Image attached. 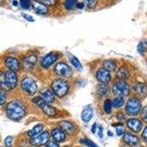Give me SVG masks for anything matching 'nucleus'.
Returning <instances> with one entry per match:
<instances>
[{"label": "nucleus", "instance_id": "f257e3e1", "mask_svg": "<svg viewBox=\"0 0 147 147\" xmlns=\"http://www.w3.org/2000/svg\"><path fill=\"white\" fill-rule=\"evenodd\" d=\"M6 113L10 119L14 121H18L22 119L25 115V108L20 102L13 101L6 107Z\"/></svg>", "mask_w": 147, "mask_h": 147}, {"label": "nucleus", "instance_id": "f03ea898", "mask_svg": "<svg viewBox=\"0 0 147 147\" xmlns=\"http://www.w3.org/2000/svg\"><path fill=\"white\" fill-rule=\"evenodd\" d=\"M52 88L55 94L58 97H63L68 93L69 90V84L68 82L58 79L55 80L52 84Z\"/></svg>", "mask_w": 147, "mask_h": 147}, {"label": "nucleus", "instance_id": "7ed1b4c3", "mask_svg": "<svg viewBox=\"0 0 147 147\" xmlns=\"http://www.w3.org/2000/svg\"><path fill=\"white\" fill-rule=\"evenodd\" d=\"M32 102L35 104H36L38 106L43 112L46 114V115H49V116H55L57 114V111L55 110V107H52L49 105V103L46 102L42 97L37 96L32 99Z\"/></svg>", "mask_w": 147, "mask_h": 147}, {"label": "nucleus", "instance_id": "20e7f679", "mask_svg": "<svg viewBox=\"0 0 147 147\" xmlns=\"http://www.w3.org/2000/svg\"><path fill=\"white\" fill-rule=\"evenodd\" d=\"M126 112L129 115H137L141 110V103L137 98H131L127 102Z\"/></svg>", "mask_w": 147, "mask_h": 147}, {"label": "nucleus", "instance_id": "39448f33", "mask_svg": "<svg viewBox=\"0 0 147 147\" xmlns=\"http://www.w3.org/2000/svg\"><path fill=\"white\" fill-rule=\"evenodd\" d=\"M113 94L117 96H127L130 91L129 86L124 80H119L115 82L113 86Z\"/></svg>", "mask_w": 147, "mask_h": 147}, {"label": "nucleus", "instance_id": "423d86ee", "mask_svg": "<svg viewBox=\"0 0 147 147\" xmlns=\"http://www.w3.org/2000/svg\"><path fill=\"white\" fill-rule=\"evenodd\" d=\"M22 88L24 91L30 95L35 94L38 90V85L36 82L32 79L29 77L24 78L22 81Z\"/></svg>", "mask_w": 147, "mask_h": 147}, {"label": "nucleus", "instance_id": "0eeeda50", "mask_svg": "<svg viewBox=\"0 0 147 147\" xmlns=\"http://www.w3.org/2000/svg\"><path fill=\"white\" fill-rule=\"evenodd\" d=\"M49 139H50V134L49 132L46 131V132H42L36 137L32 138L30 140V143L32 145L35 146H40L47 144Z\"/></svg>", "mask_w": 147, "mask_h": 147}, {"label": "nucleus", "instance_id": "6e6552de", "mask_svg": "<svg viewBox=\"0 0 147 147\" xmlns=\"http://www.w3.org/2000/svg\"><path fill=\"white\" fill-rule=\"evenodd\" d=\"M55 71L57 75L69 77L71 75L72 70L70 67L64 63H58L55 66Z\"/></svg>", "mask_w": 147, "mask_h": 147}, {"label": "nucleus", "instance_id": "1a4fd4ad", "mask_svg": "<svg viewBox=\"0 0 147 147\" xmlns=\"http://www.w3.org/2000/svg\"><path fill=\"white\" fill-rule=\"evenodd\" d=\"M5 85L7 88L10 89H13L16 88L17 85V75L16 74V71H7L6 73L5 74Z\"/></svg>", "mask_w": 147, "mask_h": 147}, {"label": "nucleus", "instance_id": "9d476101", "mask_svg": "<svg viewBox=\"0 0 147 147\" xmlns=\"http://www.w3.org/2000/svg\"><path fill=\"white\" fill-rule=\"evenodd\" d=\"M96 79L101 83H107L110 80V74L105 69H100L96 72Z\"/></svg>", "mask_w": 147, "mask_h": 147}, {"label": "nucleus", "instance_id": "9b49d317", "mask_svg": "<svg viewBox=\"0 0 147 147\" xmlns=\"http://www.w3.org/2000/svg\"><path fill=\"white\" fill-rule=\"evenodd\" d=\"M37 57L35 55H29L24 59L23 60V69L26 71H30L33 69V67L36 64Z\"/></svg>", "mask_w": 147, "mask_h": 147}, {"label": "nucleus", "instance_id": "f8f14e48", "mask_svg": "<svg viewBox=\"0 0 147 147\" xmlns=\"http://www.w3.org/2000/svg\"><path fill=\"white\" fill-rule=\"evenodd\" d=\"M127 127L134 132H138L142 129V123L140 120L136 119H129L127 122Z\"/></svg>", "mask_w": 147, "mask_h": 147}, {"label": "nucleus", "instance_id": "ddd939ff", "mask_svg": "<svg viewBox=\"0 0 147 147\" xmlns=\"http://www.w3.org/2000/svg\"><path fill=\"white\" fill-rule=\"evenodd\" d=\"M94 116V110L91 105H87L84 107L82 112V119L85 123H88Z\"/></svg>", "mask_w": 147, "mask_h": 147}, {"label": "nucleus", "instance_id": "4468645a", "mask_svg": "<svg viewBox=\"0 0 147 147\" xmlns=\"http://www.w3.org/2000/svg\"><path fill=\"white\" fill-rule=\"evenodd\" d=\"M60 127L65 133L69 135H72L75 132V126L69 121H62L60 123Z\"/></svg>", "mask_w": 147, "mask_h": 147}, {"label": "nucleus", "instance_id": "2eb2a0df", "mask_svg": "<svg viewBox=\"0 0 147 147\" xmlns=\"http://www.w3.org/2000/svg\"><path fill=\"white\" fill-rule=\"evenodd\" d=\"M57 55L53 53H50L47 55V56L43 58V60H41V65L42 66L45 68V69H48L49 67L52 64H53L57 60Z\"/></svg>", "mask_w": 147, "mask_h": 147}, {"label": "nucleus", "instance_id": "dca6fc26", "mask_svg": "<svg viewBox=\"0 0 147 147\" xmlns=\"http://www.w3.org/2000/svg\"><path fill=\"white\" fill-rule=\"evenodd\" d=\"M133 88L135 92L139 96L145 98L147 96V85L146 84L138 82L134 85Z\"/></svg>", "mask_w": 147, "mask_h": 147}, {"label": "nucleus", "instance_id": "f3484780", "mask_svg": "<svg viewBox=\"0 0 147 147\" xmlns=\"http://www.w3.org/2000/svg\"><path fill=\"white\" fill-rule=\"evenodd\" d=\"M52 136L56 142H63L65 139V132L61 128H55L52 131Z\"/></svg>", "mask_w": 147, "mask_h": 147}, {"label": "nucleus", "instance_id": "a211bd4d", "mask_svg": "<svg viewBox=\"0 0 147 147\" xmlns=\"http://www.w3.org/2000/svg\"><path fill=\"white\" fill-rule=\"evenodd\" d=\"M123 140L126 144L129 146H136L139 143V138L138 136L131 133H125L123 137Z\"/></svg>", "mask_w": 147, "mask_h": 147}, {"label": "nucleus", "instance_id": "6ab92c4d", "mask_svg": "<svg viewBox=\"0 0 147 147\" xmlns=\"http://www.w3.org/2000/svg\"><path fill=\"white\" fill-rule=\"evenodd\" d=\"M5 64L7 65V67L10 70L13 71H16L19 69V63H18V60H16L14 57H7L6 60H5Z\"/></svg>", "mask_w": 147, "mask_h": 147}, {"label": "nucleus", "instance_id": "aec40b11", "mask_svg": "<svg viewBox=\"0 0 147 147\" xmlns=\"http://www.w3.org/2000/svg\"><path fill=\"white\" fill-rule=\"evenodd\" d=\"M32 6H33L34 10H35L37 13L40 14V15H45L48 12V9H47V6L44 4L38 2V1H33Z\"/></svg>", "mask_w": 147, "mask_h": 147}, {"label": "nucleus", "instance_id": "412c9836", "mask_svg": "<svg viewBox=\"0 0 147 147\" xmlns=\"http://www.w3.org/2000/svg\"><path fill=\"white\" fill-rule=\"evenodd\" d=\"M40 94H41V97L44 100L46 101L48 103H52V102L55 101V93L53 91H51L49 89H47V90H42L40 92Z\"/></svg>", "mask_w": 147, "mask_h": 147}, {"label": "nucleus", "instance_id": "4be33fe9", "mask_svg": "<svg viewBox=\"0 0 147 147\" xmlns=\"http://www.w3.org/2000/svg\"><path fill=\"white\" fill-rule=\"evenodd\" d=\"M97 93L100 96H107L110 93V88L106 83H102L97 86Z\"/></svg>", "mask_w": 147, "mask_h": 147}, {"label": "nucleus", "instance_id": "5701e85b", "mask_svg": "<svg viewBox=\"0 0 147 147\" xmlns=\"http://www.w3.org/2000/svg\"><path fill=\"white\" fill-rule=\"evenodd\" d=\"M43 129H44V126L42 124H38V125L35 126L31 130L29 131V136L32 138L36 137V136H38L39 134L41 133V132L43 131Z\"/></svg>", "mask_w": 147, "mask_h": 147}, {"label": "nucleus", "instance_id": "b1692460", "mask_svg": "<svg viewBox=\"0 0 147 147\" xmlns=\"http://www.w3.org/2000/svg\"><path fill=\"white\" fill-rule=\"evenodd\" d=\"M129 76V73L128 70H127L126 68L122 67L118 71L117 73V77L120 79L121 80H127V78Z\"/></svg>", "mask_w": 147, "mask_h": 147}, {"label": "nucleus", "instance_id": "393cba45", "mask_svg": "<svg viewBox=\"0 0 147 147\" xmlns=\"http://www.w3.org/2000/svg\"><path fill=\"white\" fill-rule=\"evenodd\" d=\"M103 68L109 71H114L116 68V63L113 60H106L103 63Z\"/></svg>", "mask_w": 147, "mask_h": 147}, {"label": "nucleus", "instance_id": "a878e982", "mask_svg": "<svg viewBox=\"0 0 147 147\" xmlns=\"http://www.w3.org/2000/svg\"><path fill=\"white\" fill-rule=\"evenodd\" d=\"M124 103V97L121 96H117L116 98L113 100V106L114 107H116V108H119V107H121Z\"/></svg>", "mask_w": 147, "mask_h": 147}, {"label": "nucleus", "instance_id": "bb28decb", "mask_svg": "<svg viewBox=\"0 0 147 147\" xmlns=\"http://www.w3.org/2000/svg\"><path fill=\"white\" fill-rule=\"evenodd\" d=\"M80 142L88 147H98V146H97L95 143H94L92 140H89V139L88 138H82L80 140Z\"/></svg>", "mask_w": 147, "mask_h": 147}, {"label": "nucleus", "instance_id": "cd10ccee", "mask_svg": "<svg viewBox=\"0 0 147 147\" xmlns=\"http://www.w3.org/2000/svg\"><path fill=\"white\" fill-rule=\"evenodd\" d=\"M113 102L110 99H106L105 104H104V109L107 113H110L111 110H112Z\"/></svg>", "mask_w": 147, "mask_h": 147}, {"label": "nucleus", "instance_id": "c85d7f7f", "mask_svg": "<svg viewBox=\"0 0 147 147\" xmlns=\"http://www.w3.org/2000/svg\"><path fill=\"white\" fill-rule=\"evenodd\" d=\"M71 62L72 65L75 67L77 69H78V70L80 71H81L82 69V65H81L80 62L79 61V60L77 57H74L73 56V57H71Z\"/></svg>", "mask_w": 147, "mask_h": 147}, {"label": "nucleus", "instance_id": "c756f323", "mask_svg": "<svg viewBox=\"0 0 147 147\" xmlns=\"http://www.w3.org/2000/svg\"><path fill=\"white\" fill-rule=\"evenodd\" d=\"M77 0H65L64 5L67 10H71L77 3Z\"/></svg>", "mask_w": 147, "mask_h": 147}, {"label": "nucleus", "instance_id": "7c9ffc66", "mask_svg": "<svg viewBox=\"0 0 147 147\" xmlns=\"http://www.w3.org/2000/svg\"><path fill=\"white\" fill-rule=\"evenodd\" d=\"M89 8H94L97 5V0H84Z\"/></svg>", "mask_w": 147, "mask_h": 147}, {"label": "nucleus", "instance_id": "2f4dec72", "mask_svg": "<svg viewBox=\"0 0 147 147\" xmlns=\"http://www.w3.org/2000/svg\"><path fill=\"white\" fill-rule=\"evenodd\" d=\"M146 50V45L144 42H140L138 46V52H139V54L141 55H144V52Z\"/></svg>", "mask_w": 147, "mask_h": 147}, {"label": "nucleus", "instance_id": "473e14b6", "mask_svg": "<svg viewBox=\"0 0 147 147\" xmlns=\"http://www.w3.org/2000/svg\"><path fill=\"white\" fill-rule=\"evenodd\" d=\"M20 5L22 8L27 10L30 7V0H20Z\"/></svg>", "mask_w": 147, "mask_h": 147}, {"label": "nucleus", "instance_id": "72a5a7b5", "mask_svg": "<svg viewBox=\"0 0 147 147\" xmlns=\"http://www.w3.org/2000/svg\"><path fill=\"white\" fill-rule=\"evenodd\" d=\"M140 116L142 118L143 120L145 122H147V105L143 108L141 110V113H140Z\"/></svg>", "mask_w": 147, "mask_h": 147}, {"label": "nucleus", "instance_id": "f704fd0d", "mask_svg": "<svg viewBox=\"0 0 147 147\" xmlns=\"http://www.w3.org/2000/svg\"><path fill=\"white\" fill-rule=\"evenodd\" d=\"M124 132H125V130H124V128L123 127V125L119 126V127L116 128V132H117V135L119 136H122V135H124Z\"/></svg>", "mask_w": 147, "mask_h": 147}, {"label": "nucleus", "instance_id": "c9c22d12", "mask_svg": "<svg viewBox=\"0 0 147 147\" xmlns=\"http://www.w3.org/2000/svg\"><path fill=\"white\" fill-rule=\"evenodd\" d=\"M12 141H13V138L11 136H7L5 140V146L7 147H10L12 145Z\"/></svg>", "mask_w": 147, "mask_h": 147}, {"label": "nucleus", "instance_id": "e433bc0d", "mask_svg": "<svg viewBox=\"0 0 147 147\" xmlns=\"http://www.w3.org/2000/svg\"><path fill=\"white\" fill-rule=\"evenodd\" d=\"M0 96H1V105H3L5 101H6V99H7V95H6V93L5 92V90H2Z\"/></svg>", "mask_w": 147, "mask_h": 147}, {"label": "nucleus", "instance_id": "4c0bfd02", "mask_svg": "<svg viewBox=\"0 0 147 147\" xmlns=\"http://www.w3.org/2000/svg\"><path fill=\"white\" fill-rule=\"evenodd\" d=\"M40 2L45 5H52L55 4V0H40Z\"/></svg>", "mask_w": 147, "mask_h": 147}, {"label": "nucleus", "instance_id": "58836bf2", "mask_svg": "<svg viewBox=\"0 0 147 147\" xmlns=\"http://www.w3.org/2000/svg\"><path fill=\"white\" fill-rule=\"evenodd\" d=\"M45 147H59V146L57 143L54 142V141H50V142H48L46 144Z\"/></svg>", "mask_w": 147, "mask_h": 147}, {"label": "nucleus", "instance_id": "ea45409f", "mask_svg": "<svg viewBox=\"0 0 147 147\" xmlns=\"http://www.w3.org/2000/svg\"><path fill=\"white\" fill-rule=\"evenodd\" d=\"M22 16L25 18V19H27V21H29V22H34V18H32L31 16H29L26 13H22Z\"/></svg>", "mask_w": 147, "mask_h": 147}, {"label": "nucleus", "instance_id": "a19ab883", "mask_svg": "<svg viewBox=\"0 0 147 147\" xmlns=\"http://www.w3.org/2000/svg\"><path fill=\"white\" fill-rule=\"evenodd\" d=\"M142 137L146 142H147V127H146L145 129H144V132L142 133Z\"/></svg>", "mask_w": 147, "mask_h": 147}, {"label": "nucleus", "instance_id": "79ce46f5", "mask_svg": "<svg viewBox=\"0 0 147 147\" xmlns=\"http://www.w3.org/2000/svg\"><path fill=\"white\" fill-rule=\"evenodd\" d=\"M99 136L100 138H103V128L101 126L99 127Z\"/></svg>", "mask_w": 147, "mask_h": 147}, {"label": "nucleus", "instance_id": "37998d69", "mask_svg": "<svg viewBox=\"0 0 147 147\" xmlns=\"http://www.w3.org/2000/svg\"><path fill=\"white\" fill-rule=\"evenodd\" d=\"M96 124L95 123V124H93V126H92L91 132L94 134L96 132Z\"/></svg>", "mask_w": 147, "mask_h": 147}, {"label": "nucleus", "instance_id": "c03bdc74", "mask_svg": "<svg viewBox=\"0 0 147 147\" xmlns=\"http://www.w3.org/2000/svg\"><path fill=\"white\" fill-rule=\"evenodd\" d=\"M77 7L78 9H82L84 7V4L82 3V2H80L77 5Z\"/></svg>", "mask_w": 147, "mask_h": 147}, {"label": "nucleus", "instance_id": "a18cd8bd", "mask_svg": "<svg viewBox=\"0 0 147 147\" xmlns=\"http://www.w3.org/2000/svg\"><path fill=\"white\" fill-rule=\"evenodd\" d=\"M18 2H16V1H13V5H14V6H18Z\"/></svg>", "mask_w": 147, "mask_h": 147}, {"label": "nucleus", "instance_id": "49530a36", "mask_svg": "<svg viewBox=\"0 0 147 147\" xmlns=\"http://www.w3.org/2000/svg\"><path fill=\"white\" fill-rule=\"evenodd\" d=\"M107 135H108L109 136H113V133L110 131H108V132H107Z\"/></svg>", "mask_w": 147, "mask_h": 147}, {"label": "nucleus", "instance_id": "de8ad7c7", "mask_svg": "<svg viewBox=\"0 0 147 147\" xmlns=\"http://www.w3.org/2000/svg\"><path fill=\"white\" fill-rule=\"evenodd\" d=\"M64 147H69V146H64Z\"/></svg>", "mask_w": 147, "mask_h": 147}, {"label": "nucleus", "instance_id": "09e8293b", "mask_svg": "<svg viewBox=\"0 0 147 147\" xmlns=\"http://www.w3.org/2000/svg\"><path fill=\"white\" fill-rule=\"evenodd\" d=\"M140 147H144V146H140Z\"/></svg>", "mask_w": 147, "mask_h": 147}]
</instances>
